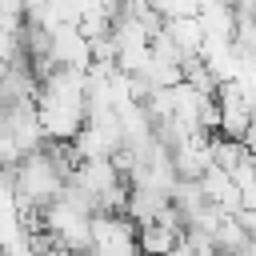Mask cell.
Returning <instances> with one entry per match:
<instances>
[{
	"label": "cell",
	"mask_w": 256,
	"mask_h": 256,
	"mask_svg": "<svg viewBox=\"0 0 256 256\" xmlns=\"http://www.w3.org/2000/svg\"><path fill=\"white\" fill-rule=\"evenodd\" d=\"M200 192H204V200H208L220 216H236V212L244 208L240 188H236V184H232V176H228V172H220L216 164H212V168H204V176H200Z\"/></svg>",
	"instance_id": "obj_1"
},
{
	"label": "cell",
	"mask_w": 256,
	"mask_h": 256,
	"mask_svg": "<svg viewBox=\"0 0 256 256\" xmlns=\"http://www.w3.org/2000/svg\"><path fill=\"white\" fill-rule=\"evenodd\" d=\"M244 148L256 156V116H252V124H248V132H244Z\"/></svg>",
	"instance_id": "obj_3"
},
{
	"label": "cell",
	"mask_w": 256,
	"mask_h": 256,
	"mask_svg": "<svg viewBox=\"0 0 256 256\" xmlns=\"http://www.w3.org/2000/svg\"><path fill=\"white\" fill-rule=\"evenodd\" d=\"M164 32H168V40L180 48V56H184V60H188V56H200V48H204V28H200V20H196V16L164 20Z\"/></svg>",
	"instance_id": "obj_2"
}]
</instances>
